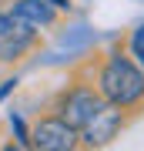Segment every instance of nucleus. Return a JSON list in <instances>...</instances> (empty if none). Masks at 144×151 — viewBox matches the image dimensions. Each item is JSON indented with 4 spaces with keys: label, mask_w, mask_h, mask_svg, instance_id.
Masks as SVG:
<instances>
[{
    "label": "nucleus",
    "mask_w": 144,
    "mask_h": 151,
    "mask_svg": "<svg viewBox=\"0 0 144 151\" xmlns=\"http://www.w3.org/2000/svg\"><path fill=\"white\" fill-rule=\"evenodd\" d=\"M91 84L107 104H117L128 114L144 111V67L131 57V50L111 47L107 54L91 60Z\"/></svg>",
    "instance_id": "obj_1"
},
{
    "label": "nucleus",
    "mask_w": 144,
    "mask_h": 151,
    "mask_svg": "<svg viewBox=\"0 0 144 151\" xmlns=\"http://www.w3.org/2000/svg\"><path fill=\"white\" fill-rule=\"evenodd\" d=\"M104 104H107V101L101 97V91H97L91 81H74L67 91H60L57 104H54V111H57L64 121H70V124L80 131L97 111L104 108Z\"/></svg>",
    "instance_id": "obj_2"
},
{
    "label": "nucleus",
    "mask_w": 144,
    "mask_h": 151,
    "mask_svg": "<svg viewBox=\"0 0 144 151\" xmlns=\"http://www.w3.org/2000/svg\"><path fill=\"white\" fill-rule=\"evenodd\" d=\"M80 145V131L60 114H44L30 124V148L37 151H74Z\"/></svg>",
    "instance_id": "obj_3"
},
{
    "label": "nucleus",
    "mask_w": 144,
    "mask_h": 151,
    "mask_svg": "<svg viewBox=\"0 0 144 151\" xmlns=\"http://www.w3.org/2000/svg\"><path fill=\"white\" fill-rule=\"evenodd\" d=\"M128 121H131V114L124 108L104 104V108L80 128V145H84V148H104V145H111V141L128 128Z\"/></svg>",
    "instance_id": "obj_4"
},
{
    "label": "nucleus",
    "mask_w": 144,
    "mask_h": 151,
    "mask_svg": "<svg viewBox=\"0 0 144 151\" xmlns=\"http://www.w3.org/2000/svg\"><path fill=\"white\" fill-rule=\"evenodd\" d=\"M10 10L20 17V20L34 24L37 30L54 27V24H57V14H60L54 4H47V0H10Z\"/></svg>",
    "instance_id": "obj_5"
},
{
    "label": "nucleus",
    "mask_w": 144,
    "mask_h": 151,
    "mask_svg": "<svg viewBox=\"0 0 144 151\" xmlns=\"http://www.w3.org/2000/svg\"><path fill=\"white\" fill-rule=\"evenodd\" d=\"M0 40H27V44H40V30L34 24L20 20L10 7L0 10Z\"/></svg>",
    "instance_id": "obj_6"
},
{
    "label": "nucleus",
    "mask_w": 144,
    "mask_h": 151,
    "mask_svg": "<svg viewBox=\"0 0 144 151\" xmlns=\"http://www.w3.org/2000/svg\"><path fill=\"white\" fill-rule=\"evenodd\" d=\"M128 50H131V57L144 67V24H138V27L131 30V37H128Z\"/></svg>",
    "instance_id": "obj_7"
},
{
    "label": "nucleus",
    "mask_w": 144,
    "mask_h": 151,
    "mask_svg": "<svg viewBox=\"0 0 144 151\" xmlns=\"http://www.w3.org/2000/svg\"><path fill=\"white\" fill-rule=\"evenodd\" d=\"M10 91H17V77H4V81H0V101H4Z\"/></svg>",
    "instance_id": "obj_8"
},
{
    "label": "nucleus",
    "mask_w": 144,
    "mask_h": 151,
    "mask_svg": "<svg viewBox=\"0 0 144 151\" xmlns=\"http://www.w3.org/2000/svg\"><path fill=\"white\" fill-rule=\"evenodd\" d=\"M47 4H54L57 10H70V0H47Z\"/></svg>",
    "instance_id": "obj_9"
},
{
    "label": "nucleus",
    "mask_w": 144,
    "mask_h": 151,
    "mask_svg": "<svg viewBox=\"0 0 144 151\" xmlns=\"http://www.w3.org/2000/svg\"><path fill=\"white\" fill-rule=\"evenodd\" d=\"M0 4H4V0H0Z\"/></svg>",
    "instance_id": "obj_10"
}]
</instances>
